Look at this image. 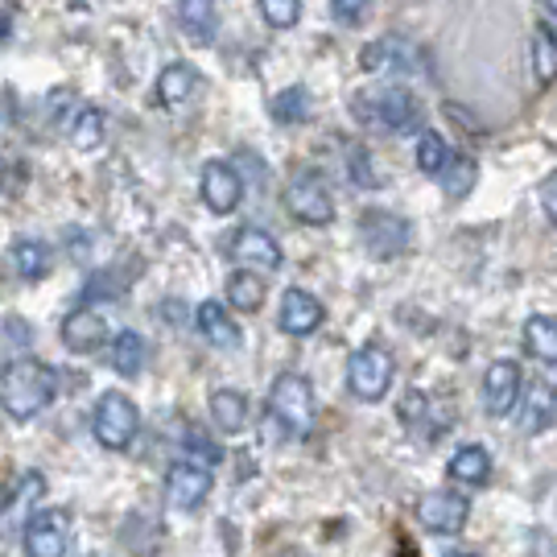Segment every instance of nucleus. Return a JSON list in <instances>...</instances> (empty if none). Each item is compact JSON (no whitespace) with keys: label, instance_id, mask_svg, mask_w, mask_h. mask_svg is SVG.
Instances as JSON below:
<instances>
[{"label":"nucleus","instance_id":"bb28decb","mask_svg":"<svg viewBox=\"0 0 557 557\" xmlns=\"http://www.w3.org/2000/svg\"><path fill=\"white\" fill-rule=\"evenodd\" d=\"M533 75H537L541 87L557 83V38L549 25L533 29Z\"/></svg>","mask_w":557,"mask_h":557},{"label":"nucleus","instance_id":"7c9ffc66","mask_svg":"<svg viewBox=\"0 0 557 557\" xmlns=\"http://www.w3.org/2000/svg\"><path fill=\"white\" fill-rule=\"evenodd\" d=\"M475 161L471 158H450V165L442 170V190L450 195V199H462V195H471V186H475Z\"/></svg>","mask_w":557,"mask_h":557},{"label":"nucleus","instance_id":"4468645a","mask_svg":"<svg viewBox=\"0 0 557 557\" xmlns=\"http://www.w3.org/2000/svg\"><path fill=\"white\" fill-rule=\"evenodd\" d=\"M326 319V310H322V301L314 294H306V289H285V298H281V331L289 338H310L314 331L322 326Z\"/></svg>","mask_w":557,"mask_h":557},{"label":"nucleus","instance_id":"ddd939ff","mask_svg":"<svg viewBox=\"0 0 557 557\" xmlns=\"http://www.w3.org/2000/svg\"><path fill=\"white\" fill-rule=\"evenodd\" d=\"M232 260H239V264H252V269H264V273H277L281 264H285V257H281V244L264 227H239L236 236H232Z\"/></svg>","mask_w":557,"mask_h":557},{"label":"nucleus","instance_id":"5701e85b","mask_svg":"<svg viewBox=\"0 0 557 557\" xmlns=\"http://www.w3.org/2000/svg\"><path fill=\"white\" fill-rule=\"evenodd\" d=\"M211 421L223 434H239L248 425V397L239 388H215L211 393Z\"/></svg>","mask_w":557,"mask_h":557},{"label":"nucleus","instance_id":"393cba45","mask_svg":"<svg viewBox=\"0 0 557 557\" xmlns=\"http://www.w3.org/2000/svg\"><path fill=\"white\" fill-rule=\"evenodd\" d=\"M140 368H145V338L137 331H120L112 338V372L124 380L140 376Z\"/></svg>","mask_w":557,"mask_h":557},{"label":"nucleus","instance_id":"4c0bfd02","mask_svg":"<svg viewBox=\"0 0 557 557\" xmlns=\"http://www.w3.org/2000/svg\"><path fill=\"white\" fill-rule=\"evenodd\" d=\"M446 557H475V554H467V549H455V554H446Z\"/></svg>","mask_w":557,"mask_h":557},{"label":"nucleus","instance_id":"2eb2a0df","mask_svg":"<svg viewBox=\"0 0 557 557\" xmlns=\"http://www.w3.org/2000/svg\"><path fill=\"white\" fill-rule=\"evenodd\" d=\"M368 116L376 120V124H384V128L405 133L418 120V103H413V96L405 87H384L376 100H372V108H368Z\"/></svg>","mask_w":557,"mask_h":557},{"label":"nucleus","instance_id":"b1692460","mask_svg":"<svg viewBox=\"0 0 557 557\" xmlns=\"http://www.w3.org/2000/svg\"><path fill=\"white\" fill-rule=\"evenodd\" d=\"M227 298H232V310H244V314H257L264 306V281L252 269H236L227 277Z\"/></svg>","mask_w":557,"mask_h":557},{"label":"nucleus","instance_id":"473e14b6","mask_svg":"<svg viewBox=\"0 0 557 557\" xmlns=\"http://www.w3.org/2000/svg\"><path fill=\"white\" fill-rule=\"evenodd\" d=\"M186 455H190V462H199V467L211 471V467L223 462V446H215L202 430H190V434H186Z\"/></svg>","mask_w":557,"mask_h":557},{"label":"nucleus","instance_id":"9b49d317","mask_svg":"<svg viewBox=\"0 0 557 557\" xmlns=\"http://www.w3.org/2000/svg\"><path fill=\"white\" fill-rule=\"evenodd\" d=\"M165 496L178 512H195L202 499L211 496V471L199 462H174L165 471Z\"/></svg>","mask_w":557,"mask_h":557},{"label":"nucleus","instance_id":"6e6552de","mask_svg":"<svg viewBox=\"0 0 557 557\" xmlns=\"http://www.w3.org/2000/svg\"><path fill=\"white\" fill-rule=\"evenodd\" d=\"M25 557H66L71 545V517L62 508L50 512H34V520L25 524Z\"/></svg>","mask_w":557,"mask_h":557},{"label":"nucleus","instance_id":"a211bd4d","mask_svg":"<svg viewBox=\"0 0 557 557\" xmlns=\"http://www.w3.org/2000/svg\"><path fill=\"white\" fill-rule=\"evenodd\" d=\"M557 421V388L549 380H529L524 393V434H541Z\"/></svg>","mask_w":557,"mask_h":557},{"label":"nucleus","instance_id":"412c9836","mask_svg":"<svg viewBox=\"0 0 557 557\" xmlns=\"http://www.w3.org/2000/svg\"><path fill=\"white\" fill-rule=\"evenodd\" d=\"M41 496H46V475H41V471H25V475L13 483V496L4 504V517L13 520V524H29Z\"/></svg>","mask_w":557,"mask_h":557},{"label":"nucleus","instance_id":"9d476101","mask_svg":"<svg viewBox=\"0 0 557 557\" xmlns=\"http://www.w3.org/2000/svg\"><path fill=\"white\" fill-rule=\"evenodd\" d=\"M244 199V178L232 161H207L202 165V202L215 215H232Z\"/></svg>","mask_w":557,"mask_h":557},{"label":"nucleus","instance_id":"1a4fd4ad","mask_svg":"<svg viewBox=\"0 0 557 557\" xmlns=\"http://www.w3.org/2000/svg\"><path fill=\"white\" fill-rule=\"evenodd\" d=\"M520 393H524V376L512 359H496L487 372H483V409L492 418H508L517 409Z\"/></svg>","mask_w":557,"mask_h":557},{"label":"nucleus","instance_id":"2f4dec72","mask_svg":"<svg viewBox=\"0 0 557 557\" xmlns=\"http://www.w3.org/2000/svg\"><path fill=\"white\" fill-rule=\"evenodd\" d=\"M257 9L273 29H294L301 17V0H257Z\"/></svg>","mask_w":557,"mask_h":557},{"label":"nucleus","instance_id":"72a5a7b5","mask_svg":"<svg viewBox=\"0 0 557 557\" xmlns=\"http://www.w3.org/2000/svg\"><path fill=\"white\" fill-rule=\"evenodd\" d=\"M368 4H372V0H331V13H335L343 25H356Z\"/></svg>","mask_w":557,"mask_h":557},{"label":"nucleus","instance_id":"f257e3e1","mask_svg":"<svg viewBox=\"0 0 557 557\" xmlns=\"http://www.w3.org/2000/svg\"><path fill=\"white\" fill-rule=\"evenodd\" d=\"M54 393H59V376L41 359H13L0 372V409L13 421H34L38 413H46Z\"/></svg>","mask_w":557,"mask_h":557},{"label":"nucleus","instance_id":"58836bf2","mask_svg":"<svg viewBox=\"0 0 557 557\" xmlns=\"http://www.w3.org/2000/svg\"><path fill=\"white\" fill-rule=\"evenodd\" d=\"M0 133H4V108H0Z\"/></svg>","mask_w":557,"mask_h":557},{"label":"nucleus","instance_id":"0eeeda50","mask_svg":"<svg viewBox=\"0 0 557 557\" xmlns=\"http://www.w3.org/2000/svg\"><path fill=\"white\" fill-rule=\"evenodd\" d=\"M467 517H471V499L462 492H430V496L418 499V520L421 529L438 533V537H455L467 529Z\"/></svg>","mask_w":557,"mask_h":557},{"label":"nucleus","instance_id":"f8f14e48","mask_svg":"<svg viewBox=\"0 0 557 557\" xmlns=\"http://www.w3.org/2000/svg\"><path fill=\"white\" fill-rule=\"evenodd\" d=\"M62 343H66V351H75V356L100 351L103 343H108V319H103L100 310H91V306H75V310L62 319Z\"/></svg>","mask_w":557,"mask_h":557},{"label":"nucleus","instance_id":"cd10ccee","mask_svg":"<svg viewBox=\"0 0 557 557\" xmlns=\"http://www.w3.org/2000/svg\"><path fill=\"white\" fill-rule=\"evenodd\" d=\"M103 112L100 108H83L79 116H75V124H71V145L75 149H83V153H91V149H100L103 145Z\"/></svg>","mask_w":557,"mask_h":557},{"label":"nucleus","instance_id":"a878e982","mask_svg":"<svg viewBox=\"0 0 557 557\" xmlns=\"http://www.w3.org/2000/svg\"><path fill=\"white\" fill-rule=\"evenodd\" d=\"M524 351L537 356L541 363H557V322L545 314L524 322Z\"/></svg>","mask_w":557,"mask_h":557},{"label":"nucleus","instance_id":"f704fd0d","mask_svg":"<svg viewBox=\"0 0 557 557\" xmlns=\"http://www.w3.org/2000/svg\"><path fill=\"white\" fill-rule=\"evenodd\" d=\"M541 207H545L549 223H557V178H549L545 186H541Z\"/></svg>","mask_w":557,"mask_h":557},{"label":"nucleus","instance_id":"39448f33","mask_svg":"<svg viewBox=\"0 0 557 557\" xmlns=\"http://www.w3.org/2000/svg\"><path fill=\"white\" fill-rule=\"evenodd\" d=\"M285 207H289V215H298L310 227H326V223L335 220V199H331V190H326L319 170L294 174L289 190H285Z\"/></svg>","mask_w":557,"mask_h":557},{"label":"nucleus","instance_id":"aec40b11","mask_svg":"<svg viewBox=\"0 0 557 557\" xmlns=\"http://www.w3.org/2000/svg\"><path fill=\"white\" fill-rule=\"evenodd\" d=\"M202 87V79L186 66V62H174L158 75V100L165 108H182V103L195 100V91Z\"/></svg>","mask_w":557,"mask_h":557},{"label":"nucleus","instance_id":"7ed1b4c3","mask_svg":"<svg viewBox=\"0 0 557 557\" xmlns=\"http://www.w3.org/2000/svg\"><path fill=\"white\" fill-rule=\"evenodd\" d=\"M393 376H397L393 356H388L380 343H363V347H356L351 359H347V388H351V397H359L363 405H376V400L388 397Z\"/></svg>","mask_w":557,"mask_h":557},{"label":"nucleus","instance_id":"c756f323","mask_svg":"<svg viewBox=\"0 0 557 557\" xmlns=\"http://www.w3.org/2000/svg\"><path fill=\"white\" fill-rule=\"evenodd\" d=\"M269 112H273L277 124H301V120L310 116V96H306V87H285V91H277L273 103H269Z\"/></svg>","mask_w":557,"mask_h":557},{"label":"nucleus","instance_id":"f03ea898","mask_svg":"<svg viewBox=\"0 0 557 557\" xmlns=\"http://www.w3.org/2000/svg\"><path fill=\"white\" fill-rule=\"evenodd\" d=\"M269 418L277 421L285 434L306 438L314 430V388L298 372H281L269 388Z\"/></svg>","mask_w":557,"mask_h":557},{"label":"nucleus","instance_id":"4be33fe9","mask_svg":"<svg viewBox=\"0 0 557 557\" xmlns=\"http://www.w3.org/2000/svg\"><path fill=\"white\" fill-rule=\"evenodd\" d=\"M178 21L186 29V38L199 41V46H211L215 41V0H178Z\"/></svg>","mask_w":557,"mask_h":557},{"label":"nucleus","instance_id":"6ab92c4d","mask_svg":"<svg viewBox=\"0 0 557 557\" xmlns=\"http://www.w3.org/2000/svg\"><path fill=\"white\" fill-rule=\"evenodd\" d=\"M50 264H54V252H50V244H41V239H17V244L9 248V269H13L21 281H41L50 273Z\"/></svg>","mask_w":557,"mask_h":557},{"label":"nucleus","instance_id":"c9c22d12","mask_svg":"<svg viewBox=\"0 0 557 557\" xmlns=\"http://www.w3.org/2000/svg\"><path fill=\"white\" fill-rule=\"evenodd\" d=\"M0 38H9V17L0 13Z\"/></svg>","mask_w":557,"mask_h":557},{"label":"nucleus","instance_id":"20e7f679","mask_svg":"<svg viewBox=\"0 0 557 557\" xmlns=\"http://www.w3.org/2000/svg\"><path fill=\"white\" fill-rule=\"evenodd\" d=\"M137 425H140L137 405L124 397V393H116V388L103 393V397L96 400V409H91V434H96V442H100L103 450H112V455L133 446Z\"/></svg>","mask_w":557,"mask_h":557},{"label":"nucleus","instance_id":"e433bc0d","mask_svg":"<svg viewBox=\"0 0 557 557\" xmlns=\"http://www.w3.org/2000/svg\"><path fill=\"white\" fill-rule=\"evenodd\" d=\"M545 9H549V17L557 21V0H545Z\"/></svg>","mask_w":557,"mask_h":557},{"label":"nucleus","instance_id":"f3484780","mask_svg":"<svg viewBox=\"0 0 557 557\" xmlns=\"http://www.w3.org/2000/svg\"><path fill=\"white\" fill-rule=\"evenodd\" d=\"M446 475L455 479V483H462V487H483L492 479V455L479 442L458 446L455 455H450V462H446Z\"/></svg>","mask_w":557,"mask_h":557},{"label":"nucleus","instance_id":"c85d7f7f","mask_svg":"<svg viewBox=\"0 0 557 557\" xmlns=\"http://www.w3.org/2000/svg\"><path fill=\"white\" fill-rule=\"evenodd\" d=\"M450 149H446V140L438 137V133H421L418 137V170L425 174V178H442V170L450 165Z\"/></svg>","mask_w":557,"mask_h":557},{"label":"nucleus","instance_id":"423d86ee","mask_svg":"<svg viewBox=\"0 0 557 557\" xmlns=\"http://www.w3.org/2000/svg\"><path fill=\"white\" fill-rule=\"evenodd\" d=\"M359 239L368 248V257L376 260H393L409 248V223L393 215V211H363L359 215Z\"/></svg>","mask_w":557,"mask_h":557},{"label":"nucleus","instance_id":"dca6fc26","mask_svg":"<svg viewBox=\"0 0 557 557\" xmlns=\"http://www.w3.org/2000/svg\"><path fill=\"white\" fill-rule=\"evenodd\" d=\"M195 326H199V335L207 338L211 347H220V351L239 347V326L232 322V314L223 310V301H202L199 310H195Z\"/></svg>","mask_w":557,"mask_h":557}]
</instances>
